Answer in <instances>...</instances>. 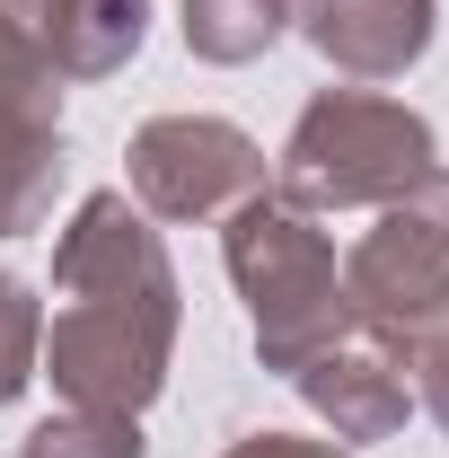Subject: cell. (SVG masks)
I'll return each instance as SVG.
<instances>
[{
	"label": "cell",
	"mask_w": 449,
	"mask_h": 458,
	"mask_svg": "<svg viewBox=\"0 0 449 458\" xmlns=\"http://www.w3.org/2000/svg\"><path fill=\"white\" fill-rule=\"evenodd\" d=\"M54 291L62 309L45 318L36 370L71 405L141 414L168 379V344H176V274L159 229L123 194H89L54 247Z\"/></svg>",
	"instance_id": "6da1fadb"
},
{
	"label": "cell",
	"mask_w": 449,
	"mask_h": 458,
	"mask_svg": "<svg viewBox=\"0 0 449 458\" xmlns=\"http://www.w3.org/2000/svg\"><path fill=\"white\" fill-rule=\"evenodd\" d=\"M229 283L247 291L256 352H265L274 370H309L326 344L352 335V300H343L335 238L309 221L300 203L247 194V203L229 212Z\"/></svg>",
	"instance_id": "7a4b0ae2"
},
{
	"label": "cell",
	"mask_w": 449,
	"mask_h": 458,
	"mask_svg": "<svg viewBox=\"0 0 449 458\" xmlns=\"http://www.w3.org/2000/svg\"><path fill=\"white\" fill-rule=\"evenodd\" d=\"M441 168L432 123L379 89H326L282 141V203L300 212H352V203H396L414 176Z\"/></svg>",
	"instance_id": "3957f363"
},
{
	"label": "cell",
	"mask_w": 449,
	"mask_h": 458,
	"mask_svg": "<svg viewBox=\"0 0 449 458\" xmlns=\"http://www.w3.org/2000/svg\"><path fill=\"white\" fill-rule=\"evenodd\" d=\"M343 300L361 335L414 361L449 318V168L414 176L396 203H379V229L343 256Z\"/></svg>",
	"instance_id": "277c9868"
},
{
	"label": "cell",
	"mask_w": 449,
	"mask_h": 458,
	"mask_svg": "<svg viewBox=\"0 0 449 458\" xmlns=\"http://www.w3.org/2000/svg\"><path fill=\"white\" fill-rule=\"evenodd\" d=\"M265 185V150L229 114H159L132 132V194L159 221H212Z\"/></svg>",
	"instance_id": "5b68a950"
},
{
	"label": "cell",
	"mask_w": 449,
	"mask_h": 458,
	"mask_svg": "<svg viewBox=\"0 0 449 458\" xmlns=\"http://www.w3.org/2000/svg\"><path fill=\"white\" fill-rule=\"evenodd\" d=\"M62 185V71L0 9V238L36 229Z\"/></svg>",
	"instance_id": "8992f818"
},
{
	"label": "cell",
	"mask_w": 449,
	"mask_h": 458,
	"mask_svg": "<svg viewBox=\"0 0 449 458\" xmlns=\"http://www.w3.org/2000/svg\"><path fill=\"white\" fill-rule=\"evenodd\" d=\"M291 18L343 80H396L432 54V0H291Z\"/></svg>",
	"instance_id": "52a82bcc"
},
{
	"label": "cell",
	"mask_w": 449,
	"mask_h": 458,
	"mask_svg": "<svg viewBox=\"0 0 449 458\" xmlns=\"http://www.w3.org/2000/svg\"><path fill=\"white\" fill-rule=\"evenodd\" d=\"M0 9L62 80H106L150 36V0H0Z\"/></svg>",
	"instance_id": "ba28073f"
},
{
	"label": "cell",
	"mask_w": 449,
	"mask_h": 458,
	"mask_svg": "<svg viewBox=\"0 0 449 458\" xmlns=\"http://www.w3.org/2000/svg\"><path fill=\"white\" fill-rule=\"evenodd\" d=\"M300 379V397L318 405L326 423H335V441H388L396 423L414 414V388H405V361H396L388 344H326L309 370H291Z\"/></svg>",
	"instance_id": "9c48e42d"
},
{
	"label": "cell",
	"mask_w": 449,
	"mask_h": 458,
	"mask_svg": "<svg viewBox=\"0 0 449 458\" xmlns=\"http://www.w3.org/2000/svg\"><path fill=\"white\" fill-rule=\"evenodd\" d=\"M291 0H185V45L203 62H256L282 36Z\"/></svg>",
	"instance_id": "30bf717a"
},
{
	"label": "cell",
	"mask_w": 449,
	"mask_h": 458,
	"mask_svg": "<svg viewBox=\"0 0 449 458\" xmlns=\"http://www.w3.org/2000/svg\"><path fill=\"white\" fill-rule=\"evenodd\" d=\"M18 458H150V450H141V423H132V414L71 405V414H54V423H36Z\"/></svg>",
	"instance_id": "8fae6325"
},
{
	"label": "cell",
	"mask_w": 449,
	"mask_h": 458,
	"mask_svg": "<svg viewBox=\"0 0 449 458\" xmlns=\"http://www.w3.org/2000/svg\"><path fill=\"white\" fill-rule=\"evenodd\" d=\"M36 361H45V309H36V291L18 274H0V405L27 397Z\"/></svg>",
	"instance_id": "7c38bea8"
},
{
	"label": "cell",
	"mask_w": 449,
	"mask_h": 458,
	"mask_svg": "<svg viewBox=\"0 0 449 458\" xmlns=\"http://www.w3.org/2000/svg\"><path fill=\"white\" fill-rule=\"evenodd\" d=\"M229 458H343L335 441H300V432H256V441H238Z\"/></svg>",
	"instance_id": "4fadbf2b"
},
{
	"label": "cell",
	"mask_w": 449,
	"mask_h": 458,
	"mask_svg": "<svg viewBox=\"0 0 449 458\" xmlns=\"http://www.w3.org/2000/svg\"><path fill=\"white\" fill-rule=\"evenodd\" d=\"M423 405H432V423L449 432V335L423 352Z\"/></svg>",
	"instance_id": "5bb4252c"
}]
</instances>
